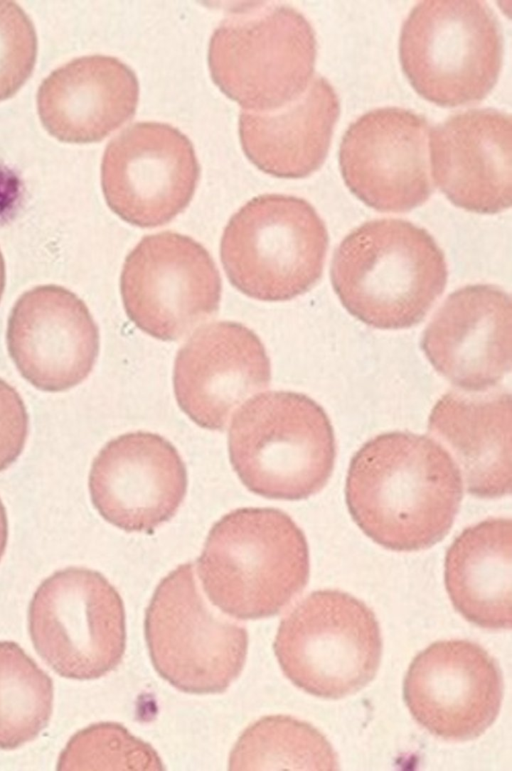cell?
<instances>
[{"label":"cell","mask_w":512,"mask_h":771,"mask_svg":"<svg viewBox=\"0 0 512 771\" xmlns=\"http://www.w3.org/2000/svg\"><path fill=\"white\" fill-rule=\"evenodd\" d=\"M346 504L357 526L394 551H418L451 529L463 497L461 472L434 439L411 432L377 435L354 454Z\"/></svg>","instance_id":"6da1fadb"},{"label":"cell","mask_w":512,"mask_h":771,"mask_svg":"<svg viewBox=\"0 0 512 771\" xmlns=\"http://www.w3.org/2000/svg\"><path fill=\"white\" fill-rule=\"evenodd\" d=\"M330 277L352 316L373 328L395 330L424 319L445 289L448 269L427 230L384 218L365 222L340 242Z\"/></svg>","instance_id":"7a4b0ae2"},{"label":"cell","mask_w":512,"mask_h":771,"mask_svg":"<svg viewBox=\"0 0 512 771\" xmlns=\"http://www.w3.org/2000/svg\"><path fill=\"white\" fill-rule=\"evenodd\" d=\"M211 603L238 619L281 612L305 588L310 560L295 521L274 508H240L211 528L197 560Z\"/></svg>","instance_id":"3957f363"},{"label":"cell","mask_w":512,"mask_h":771,"mask_svg":"<svg viewBox=\"0 0 512 771\" xmlns=\"http://www.w3.org/2000/svg\"><path fill=\"white\" fill-rule=\"evenodd\" d=\"M228 450L246 488L277 500H301L319 492L336 458L325 410L291 391H269L248 400L233 416Z\"/></svg>","instance_id":"277c9868"},{"label":"cell","mask_w":512,"mask_h":771,"mask_svg":"<svg viewBox=\"0 0 512 771\" xmlns=\"http://www.w3.org/2000/svg\"><path fill=\"white\" fill-rule=\"evenodd\" d=\"M314 30L296 9L246 3L230 10L208 48L213 82L245 111L278 110L307 90L314 72Z\"/></svg>","instance_id":"5b68a950"},{"label":"cell","mask_w":512,"mask_h":771,"mask_svg":"<svg viewBox=\"0 0 512 771\" xmlns=\"http://www.w3.org/2000/svg\"><path fill=\"white\" fill-rule=\"evenodd\" d=\"M329 236L305 199L263 194L228 221L220 258L230 283L244 295L267 302L291 300L321 278Z\"/></svg>","instance_id":"8992f818"},{"label":"cell","mask_w":512,"mask_h":771,"mask_svg":"<svg viewBox=\"0 0 512 771\" xmlns=\"http://www.w3.org/2000/svg\"><path fill=\"white\" fill-rule=\"evenodd\" d=\"M399 59L424 99L442 107L479 102L501 71L500 24L483 1H421L403 23Z\"/></svg>","instance_id":"52a82bcc"},{"label":"cell","mask_w":512,"mask_h":771,"mask_svg":"<svg viewBox=\"0 0 512 771\" xmlns=\"http://www.w3.org/2000/svg\"><path fill=\"white\" fill-rule=\"evenodd\" d=\"M274 652L285 676L305 692L340 699L376 675L382 637L374 612L339 590L303 598L281 621Z\"/></svg>","instance_id":"ba28073f"},{"label":"cell","mask_w":512,"mask_h":771,"mask_svg":"<svg viewBox=\"0 0 512 771\" xmlns=\"http://www.w3.org/2000/svg\"><path fill=\"white\" fill-rule=\"evenodd\" d=\"M144 632L157 673L186 693L224 692L246 660L247 630L208 606L192 563L160 581L146 610Z\"/></svg>","instance_id":"9c48e42d"},{"label":"cell","mask_w":512,"mask_h":771,"mask_svg":"<svg viewBox=\"0 0 512 771\" xmlns=\"http://www.w3.org/2000/svg\"><path fill=\"white\" fill-rule=\"evenodd\" d=\"M40 657L62 677L99 678L122 661L125 611L115 587L99 572L69 567L46 578L28 611Z\"/></svg>","instance_id":"30bf717a"},{"label":"cell","mask_w":512,"mask_h":771,"mask_svg":"<svg viewBox=\"0 0 512 771\" xmlns=\"http://www.w3.org/2000/svg\"><path fill=\"white\" fill-rule=\"evenodd\" d=\"M120 292L136 327L156 339L173 341L218 311L222 284L202 244L165 231L144 236L127 255Z\"/></svg>","instance_id":"8fae6325"},{"label":"cell","mask_w":512,"mask_h":771,"mask_svg":"<svg viewBox=\"0 0 512 771\" xmlns=\"http://www.w3.org/2000/svg\"><path fill=\"white\" fill-rule=\"evenodd\" d=\"M200 166L189 138L160 122H137L104 151L101 186L109 208L125 222L154 228L180 214L192 200Z\"/></svg>","instance_id":"7c38bea8"},{"label":"cell","mask_w":512,"mask_h":771,"mask_svg":"<svg viewBox=\"0 0 512 771\" xmlns=\"http://www.w3.org/2000/svg\"><path fill=\"white\" fill-rule=\"evenodd\" d=\"M403 697L414 720L429 733L467 741L483 734L497 718L503 678L496 660L479 644L437 641L411 662Z\"/></svg>","instance_id":"4fadbf2b"},{"label":"cell","mask_w":512,"mask_h":771,"mask_svg":"<svg viewBox=\"0 0 512 771\" xmlns=\"http://www.w3.org/2000/svg\"><path fill=\"white\" fill-rule=\"evenodd\" d=\"M428 135L427 120L404 108L363 114L348 127L339 148L346 186L379 212L403 213L421 206L433 192Z\"/></svg>","instance_id":"5bb4252c"},{"label":"cell","mask_w":512,"mask_h":771,"mask_svg":"<svg viewBox=\"0 0 512 771\" xmlns=\"http://www.w3.org/2000/svg\"><path fill=\"white\" fill-rule=\"evenodd\" d=\"M187 490L186 466L164 437L144 431L109 441L89 474L92 503L112 525L152 533L178 511Z\"/></svg>","instance_id":"9a60e30c"},{"label":"cell","mask_w":512,"mask_h":771,"mask_svg":"<svg viewBox=\"0 0 512 771\" xmlns=\"http://www.w3.org/2000/svg\"><path fill=\"white\" fill-rule=\"evenodd\" d=\"M9 354L20 374L48 392L68 390L92 371L98 327L86 304L56 285L37 286L15 303L7 327Z\"/></svg>","instance_id":"2e32d148"},{"label":"cell","mask_w":512,"mask_h":771,"mask_svg":"<svg viewBox=\"0 0 512 771\" xmlns=\"http://www.w3.org/2000/svg\"><path fill=\"white\" fill-rule=\"evenodd\" d=\"M271 380L266 349L255 332L234 321L197 330L178 351L173 387L181 410L197 425L223 431L233 410Z\"/></svg>","instance_id":"e0dca14e"},{"label":"cell","mask_w":512,"mask_h":771,"mask_svg":"<svg viewBox=\"0 0 512 771\" xmlns=\"http://www.w3.org/2000/svg\"><path fill=\"white\" fill-rule=\"evenodd\" d=\"M511 298L490 284L451 293L427 325L421 348L461 391L485 392L511 369Z\"/></svg>","instance_id":"ac0fdd59"},{"label":"cell","mask_w":512,"mask_h":771,"mask_svg":"<svg viewBox=\"0 0 512 771\" xmlns=\"http://www.w3.org/2000/svg\"><path fill=\"white\" fill-rule=\"evenodd\" d=\"M431 173L455 206L500 213L512 201V124L509 114L471 109L429 132Z\"/></svg>","instance_id":"d6986e66"},{"label":"cell","mask_w":512,"mask_h":771,"mask_svg":"<svg viewBox=\"0 0 512 771\" xmlns=\"http://www.w3.org/2000/svg\"><path fill=\"white\" fill-rule=\"evenodd\" d=\"M134 71L105 55L76 58L45 78L37 108L45 129L68 143L103 140L130 120L137 109Z\"/></svg>","instance_id":"ffe728a7"},{"label":"cell","mask_w":512,"mask_h":771,"mask_svg":"<svg viewBox=\"0 0 512 771\" xmlns=\"http://www.w3.org/2000/svg\"><path fill=\"white\" fill-rule=\"evenodd\" d=\"M446 392L434 405L428 431L453 453L467 491L478 498L511 492V395Z\"/></svg>","instance_id":"44dd1931"},{"label":"cell","mask_w":512,"mask_h":771,"mask_svg":"<svg viewBox=\"0 0 512 771\" xmlns=\"http://www.w3.org/2000/svg\"><path fill=\"white\" fill-rule=\"evenodd\" d=\"M339 113L334 88L317 76L302 96L278 110H242L238 123L242 149L264 173L305 178L324 163Z\"/></svg>","instance_id":"7402d4cb"},{"label":"cell","mask_w":512,"mask_h":771,"mask_svg":"<svg viewBox=\"0 0 512 771\" xmlns=\"http://www.w3.org/2000/svg\"><path fill=\"white\" fill-rule=\"evenodd\" d=\"M511 519L491 517L464 529L447 550L446 590L469 622L511 628Z\"/></svg>","instance_id":"603a6c76"},{"label":"cell","mask_w":512,"mask_h":771,"mask_svg":"<svg viewBox=\"0 0 512 771\" xmlns=\"http://www.w3.org/2000/svg\"><path fill=\"white\" fill-rule=\"evenodd\" d=\"M229 770H336V752L307 722L286 715L263 717L238 738Z\"/></svg>","instance_id":"cb8c5ba5"},{"label":"cell","mask_w":512,"mask_h":771,"mask_svg":"<svg viewBox=\"0 0 512 771\" xmlns=\"http://www.w3.org/2000/svg\"><path fill=\"white\" fill-rule=\"evenodd\" d=\"M52 709V679L18 644L0 641V749L36 738Z\"/></svg>","instance_id":"d4e9b609"},{"label":"cell","mask_w":512,"mask_h":771,"mask_svg":"<svg viewBox=\"0 0 512 771\" xmlns=\"http://www.w3.org/2000/svg\"><path fill=\"white\" fill-rule=\"evenodd\" d=\"M156 750L114 722L78 731L62 751L58 770H163Z\"/></svg>","instance_id":"484cf974"},{"label":"cell","mask_w":512,"mask_h":771,"mask_svg":"<svg viewBox=\"0 0 512 771\" xmlns=\"http://www.w3.org/2000/svg\"><path fill=\"white\" fill-rule=\"evenodd\" d=\"M36 57L32 21L15 2L0 0V101L12 97L28 80Z\"/></svg>","instance_id":"4316f807"},{"label":"cell","mask_w":512,"mask_h":771,"mask_svg":"<svg viewBox=\"0 0 512 771\" xmlns=\"http://www.w3.org/2000/svg\"><path fill=\"white\" fill-rule=\"evenodd\" d=\"M29 419L18 392L0 379V472L21 454L28 435Z\"/></svg>","instance_id":"83f0119b"},{"label":"cell","mask_w":512,"mask_h":771,"mask_svg":"<svg viewBox=\"0 0 512 771\" xmlns=\"http://www.w3.org/2000/svg\"><path fill=\"white\" fill-rule=\"evenodd\" d=\"M8 539V522L5 507L0 499V560L5 552Z\"/></svg>","instance_id":"f1b7e54d"},{"label":"cell","mask_w":512,"mask_h":771,"mask_svg":"<svg viewBox=\"0 0 512 771\" xmlns=\"http://www.w3.org/2000/svg\"><path fill=\"white\" fill-rule=\"evenodd\" d=\"M5 287V264L4 259L0 251V299L2 297Z\"/></svg>","instance_id":"f546056e"}]
</instances>
